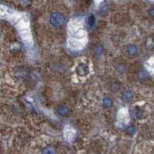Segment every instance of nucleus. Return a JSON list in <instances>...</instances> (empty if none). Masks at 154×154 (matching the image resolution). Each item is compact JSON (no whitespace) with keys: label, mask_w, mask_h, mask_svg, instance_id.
I'll return each mask as SVG.
<instances>
[{"label":"nucleus","mask_w":154,"mask_h":154,"mask_svg":"<svg viewBox=\"0 0 154 154\" xmlns=\"http://www.w3.org/2000/svg\"><path fill=\"white\" fill-rule=\"evenodd\" d=\"M133 95L132 92L128 90V91H126L123 93V95H122V99L124 101H129V100H131L133 99Z\"/></svg>","instance_id":"nucleus-3"},{"label":"nucleus","mask_w":154,"mask_h":154,"mask_svg":"<svg viewBox=\"0 0 154 154\" xmlns=\"http://www.w3.org/2000/svg\"><path fill=\"white\" fill-rule=\"evenodd\" d=\"M136 52H137V48H136V45H131L129 46V49H128V52H129V54H130V55H134V54L136 53Z\"/></svg>","instance_id":"nucleus-5"},{"label":"nucleus","mask_w":154,"mask_h":154,"mask_svg":"<svg viewBox=\"0 0 154 154\" xmlns=\"http://www.w3.org/2000/svg\"><path fill=\"white\" fill-rule=\"evenodd\" d=\"M150 15H151L152 16H153L154 17V9H151V11H150Z\"/></svg>","instance_id":"nucleus-10"},{"label":"nucleus","mask_w":154,"mask_h":154,"mask_svg":"<svg viewBox=\"0 0 154 154\" xmlns=\"http://www.w3.org/2000/svg\"><path fill=\"white\" fill-rule=\"evenodd\" d=\"M95 21H96V19H95L94 16H93V15H92V16H90L89 17V19H88V24H89L90 26H93L95 24Z\"/></svg>","instance_id":"nucleus-8"},{"label":"nucleus","mask_w":154,"mask_h":154,"mask_svg":"<svg viewBox=\"0 0 154 154\" xmlns=\"http://www.w3.org/2000/svg\"><path fill=\"white\" fill-rule=\"evenodd\" d=\"M58 113L61 116L66 115L69 113V108L66 106H62L58 109Z\"/></svg>","instance_id":"nucleus-4"},{"label":"nucleus","mask_w":154,"mask_h":154,"mask_svg":"<svg viewBox=\"0 0 154 154\" xmlns=\"http://www.w3.org/2000/svg\"><path fill=\"white\" fill-rule=\"evenodd\" d=\"M77 73L81 76H86L88 73H89V69H88V66H86L85 64H79L78 66L76 69Z\"/></svg>","instance_id":"nucleus-2"},{"label":"nucleus","mask_w":154,"mask_h":154,"mask_svg":"<svg viewBox=\"0 0 154 154\" xmlns=\"http://www.w3.org/2000/svg\"><path fill=\"white\" fill-rule=\"evenodd\" d=\"M103 49L102 45H97V46L95 48V52H96V54L98 55V56L103 53Z\"/></svg>","instance_id":"nucleus-9"},{"label":"nucleus","mask_w":154,"mask_h":154,"mask_svg":"<svg viewBox=\"0 0 154 154\" xmlns=\"http://www.w3.org/2000/svg\"><path fill=\"white\" fill-rule=\"evenodd\" d=\"M103 106L106 107H110L112 106V100L109 98H105L103 99Z\"/></svg>","instance_id":"nucleus-6"},{"label":"nucleus","mask_w":154,"mask_h":154,"mask_svg":"<svg viewBox=\"0 0 154 154\" xmlns=\"http://www.w3.org/2000/svg\"><path fill=\"white\" fill-rule=\"evenodd\" d=\"M126 132H127V133H128L129 135L133 136L134 134H136V129H135V127H133V126H129V127L127 128Z\"/></svg>","instance_id":"nucleus-7"},{"label":"nucleus","mask_w":154,"mask_h":154,"mask_svg":"<svg viewBox=\"0 0 154 154\" xmlns=\"http://www.w3.org/2000/svg\"><path fill=\"white\" fill-rule=\"evenodd\" d=\"M50 22L55 26H61L65 22V18L59 12L52 13L50 16Z\"/></svg>","instance_id":"nucleus-1"}]
</instances>
